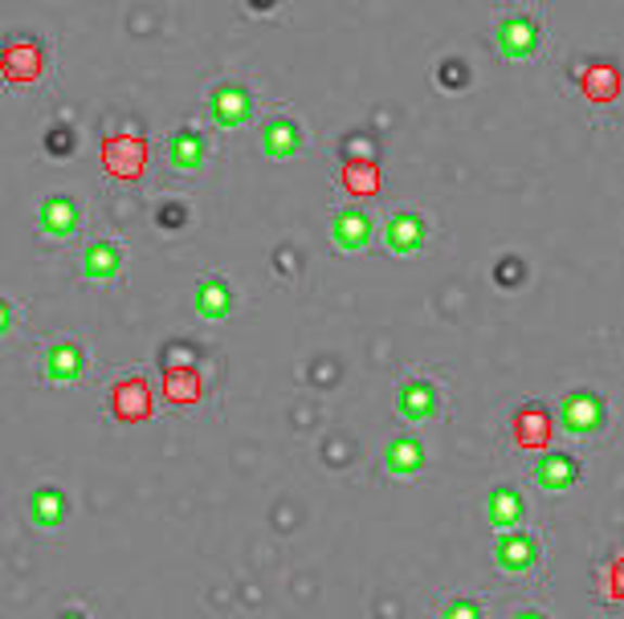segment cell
<instances>
[{"label":"cell","instance_id":"1","mask_svg":"<svg viewBox=\"0 0 624 619\" xmlns=\"http://www.w3.org/2000/svg\"><path fill=\"white\" fill-rule=\"evenodd\" d=\"M494 37H498V53L507 62H531L543 46V29L531 13H507V17L498 21Z\"/></svg>","mask_w":624,"mask_h":619},{"label":"cell","instance_id":"2","mask_svg":"<svg viewBox=\"0 0 624 619\" xmlns=\"http://www.w3.org/2000/svg\"><path fill=\"white\" fill-rule=\"evenodd\" d=\"M102 168L123 184L139 180L143 168H148V139L143 134H111L102 143Z\"/></svg>","mask_w":624,"mask_h":619},{"label":"cell","instance_id":"3","mask_svg":"<svg viewBox=\"0 0 624 619\" xmlns=\"http://www.w3.org/2000/svg\"><path fill=\"white\" fill-rule=\"evenodd\" d=\"M604 420H608V408L600 391H572V396H563V403H559V424H563L568 436L600 433Z\"/></svg>","mask_w":624,"mask_h":619},{"label":"cell","instance_id":"4","mask_svg":"<svg viewBox=\"0 0 624 619\" xmlns=\"http://www.w3.org/2000/svg\"><path fill=\"white\" fill-rule=\"evenodd\" d=\"M494 567L507 570V575H526V570L539 563V538L526 534V530H498L494 538Z\"/></svg>","mask_w":624,"mask_h":619},{"label":"cell","instance_id":"5","mask_svg":"<svg viewBox=\"0 0 624 619\" xmlns=\"http://www.w3.org/2000/svg\"><path fill=\"white\" fill-rule=\"evenodd\" d=\"M155 412V396L152 387H148V379H118L115 387H111V416L118 420V424H143V420H152Z\"/></svg>","mask_w":624,"mask_h":619},{"label":"cell","instance_id":"6","mask_svg":"<svg viewBox=\"0 0 624 619\" xmlns=\"http://www.w3.org/2000/svg\"><path fill=\"white\" fill-rule=\"evenodd\" d=\"M208 115L217 127H241V122H250L254 115V99H250V90L241 82H217L208 90Z\"/></svg>","mask_w":624,"mask_h":619},{"label":"cell","instance_id":"7","mask_svg":"<svg viewBox=\"0 0 624 619\" xmlns=\"http://www.w3.org/2000/svg\"><path fill=\"white\" fill-rule=\"evenodd\" d=\"M41 69H46V57H41V46L37 41H9L4 50H0V74H4V82L13 86H29L41 78Z\"/></svg>","mask_w":624,"mask_h":619},{"label":"cell","instance_id":"8","mask_svg":"<svg viewBox=\"0 0 624 619\" xmlns=\"http://www.w3.org/2000/svg\"><path fill=\"white\" fill-rule=\"evenodd\" d=\"M375 236V220L364 208H339L331 217V241L339 253H364Z\"/></svg>","mask_w":624,"mask_h":619},{"label":"cell","instance_id":"9","mask_svg":"<svg viewBox=\"0 0 624 619\" xmlns=\"http://www.w3.org/2000/svg\"><path fill=\"white\" fill-rule=\"evenodd\" d=\"M37 224H41V233L53 236V241H66V236L78 233L82 208H78V201L66 196V192H53V196H46L41 208H37Z\"/></svg>","mask_w":624,"mask_h":619},{"label":"cell","instance_id":"10","mask_svg":"<svg viewBox=\"0 0 624 619\" xmlns=\"http://www.w3.org/2000/svg\"><path fill=\"white\" fill-rule=\"evenodd\" d=\"M396 412L408 424H424L437 416V384L433 379H405L396 387Z\"/></svg>","mask_w":624,"mask_h":619},{"label":"cell","instance_id":"11","mask_svg":"<svg viewBox=\"0 0 624 619\" xmlns=\"http://www.w3.org/2000/svg\"><path fill=\"white\" fill-rule=\"evenodd\" d=\"M306 147V134H303V122L290 115H278L262 127V151L270 159H294L298 151Z\"/></svg>","mask_w":624,"mask_h":619},{"label":"cell","instance_id":"12","mask_svg":"<svg viewBox=\"0 0 624 619\" xmlns=\"http://www.w3.org/2000/svg\"><path fill=\"white\" fill-rule=\"evenodd\" d=\"M46 379H50L53 387H66V384H78L86 371V354L78 343H50L46 347Z\"/></svg>","mask_w":624,"mask_h":619},{"label":"cell","instance_id":"13","mask_svg":"<svg viewBox=\"0 0 624 619\" xmlns=\"http://www.w3.org/2000/svg\"><path fill=\"white\" fill-rule=\"evenodd\" d=\"M580 481V461L572 452H543L535 461V486L547 489V493H563Z\"/></svg>","mask_w":624,"mask_h":619},{"label":"cell","instance_id":"14","mask_svg":"<svg viewBox=\"0 0 624 619\" xmlns=\"http://www.w3.org/2000/svg\"><path fill=\"white\" fill-rule=\"evenodd\" d=\"M424 236H429V224H424L417 212H396V217H389V224H384V245H389V253H396V257L421 253Z\"/></svg>","mask_w":624,"mask_h":619},{"label":"cell","instance_id":"15","mask_svg":"<svg viewBox=\"0 0 624 619\" xmlns=\"http://www.w3.org/2000/svg\"><path fill=\"white\" fill-rule=\"evenodd\" d=\"M192 306H196V314L201 319H213V322H225L233 314V285L217 278V273H208L196 282V294H192Z\"/></svg>","mask_w":624,"mask_h":619},{"label":"cell","instance_id":"16","mask_svg":"<svg viewBox=\"0 0 624 619\" xmlns=\"http://www.w3.org/2000/svg\"><path fill=\"white\" fill-rule=\"evenodd\" d=\"M118 269H123V249H118V241L102 236V241H90V245H86V253H82L86 282H111V278H118Z\"/></svg>","mask_w":624,"mask_h":619},{"label":"cell","instance_id":"17","mask_svg":"<svg viewBox=\"0 0 624 619\" xmlns=\"http://www.w3.org/2000/svg\"><path fill=\"white\" fill-rule=\"evenodd\" d=\"M526 514V502L523 493L514 486H494L486 498V521L494 526V530H514L519 521H523Z\"/></svg>","mask_w":624,"mask_h":619},{"label":"cell","instance_id":"18","mask_svg":"<svg viewBox=\"0 0 624 619\" xmlns=\"http://www.w3.org/2000/svg\"><path fill=\"white\" fill-rule=\"evenodd\" d=\"M384 469L389 477H417L424 469V444L412 436H396L384 444Z\"/></svg>","mask_w":624,"mask_h":619},{"label":"cell","instance_id":"19","mask_svg":"<svg viewBox=\"0 0 624 619\" xmlns=\"http://www.w3.org/2000/svg\"><path fill=\"white\" fill-rule=\"evenodd\" d=\"M204 155H208V143H204V134L192 131V127H180V131L168 139V164L176 171H201Z\"/></svg>","mask_w":624,"mask_h":619},{"label":"cell","instance_id":"20","mask_svg":"<svg viewBox=\"0 0 624 619\" xmlns=\"http://www.w3.org/2000/svg\"><path fill=\"white\" fill-rule=\"evenodd\" d=\"M551 440V416L543 412L539 403H526L514 412V444L519 449H543Z\"/></svg>","mask_w":624,"mask_h":619},{"label":"cell","instance_id":"21","mask_svg":"<svg viewBox=\"0 0 624 619\" xmlns=\"http://www.w3.org/2000/svg\"><path fill=\"white\" fill-rule=\"evenodd\" d=\"M580 90H584L591 102H616V94H621V74H616L612 62H591V66L580 69Z\"/></svg>","mask_w":624,"mask_h":619},{"label":"cell","instance_id":"22","mask_svg":"<svg viewBox=\"0 0 624 619\" xmlns=\"http://www.w3.org/2000/svg\"><path fill=\"white\" fill-rule=\"evenodd\" d=\"M69 514V502L62 489H37L34 498H29V518H34V526H41V530H58L62 521H66Z\"/></svg>","mask_w":624,"mask_h":619},{"label":"cell","instance_id":"23","mask_svg":"<svg viewBox=\"0 0 624 619\" xmlns=\"http://www.w3.org/2000/svg\"><path fill=\"white\" fill-rule=\"evenodd\" d=\"M204 391V379L196 367H168L164 371V396L171 403H196Z\"/></svg>","mask_w":624,"mask_h":619},{"label":"cell","instance_id":"24","mask_svg":"<svg viewBox=\"0 0 624 619\" xmlns=\"http://www.w3.org/2000/svg\"><path fill=\"white\" fill-rule=\"evenodd\" d=\"M339 180H343V188H347L352 196H375V192H380V168H375L371 159H347V164L339 168Z\"/></svg>","mask_w":624,"mask_h":619},{"label":"cell","instance_id":"25","mask_svg":"<svg viewBox=\"0 0 624 619\" xmlns=\"http://www.w3.org/2000/svg\"><path fill=\"white\" fill-rule=\"evenodd\" d=\"M441 619H482V607L470 595H454L441 603Z\"/></svg>","mask_w":624,"mask_h":619},{"label":"cell","instance_id":"26","mask_svg":"<svg viewBox=\"0 0 624 619\" xmlns=\"http://www.w3.org/2000/svg\"><path fill=\"white\" fill-rule=\"evenodd\" d=\"M46 147H50L53 155H66V151H74V131H66V127H50Z\"/></svg>","mask_w":624,"mask_h":619},{"label":"cell","instance_id":"27","mask_svg":"<svg viewBox=\"0 0 624 619\" xmlns=\"http://www.w3.org/2000/svg\"><path fill=\"white\" fill-rule=\"evenodd\" d=\"M441 69H445V74H441V82L445 86H457V82L466 86V78H470V74H466V62H457V57H449Z\"/></svg>","mask_w":624,"mask_h":619},{"label":"cell","instance_id":"28","mask_svg":"<svg viewBox=\"0 0 624 619\" xmlns=\"http://www.w3.org/2000/svg\"><path fill=\"white\" fill-rule=\"evenodd\" d=\"M13 331V306H9V298H0V338Z\"/></svg>","mask_w":624,"mask_h":619},{"label":"cell","instance_id":"29","mask_svg":"<svg viewBox=\"0 0 624 619\" xmlns=\"http://www.w3.org/2000/svg\"><path fill=\"white\" fill-rule=\"evenodd\" d=\"M53 619H86V611H78V607H66V611H58Z\"/></svg>","mask_w":624,"mask_h":619},{"label":"cell","instance_id":"30","mask_svg":"<svg viewBox=\"0 0 624 619\" xmlns=\"http://www.w3.org/2000/svg\"><path fill=\"white\" fill-rule=\"evenodd\" d=\"M510 619H547V616H543V611H514Z\"/></svg>","mask_w":624,"mask_h":619}]
</instances>
